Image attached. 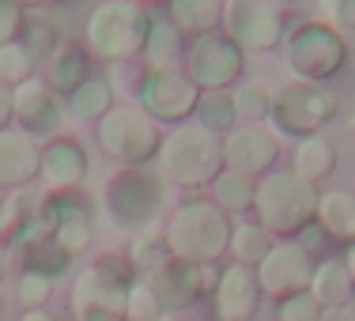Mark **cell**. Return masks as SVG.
I'll use <instances>...</instances> for the list:
<instances>
[{
    "mask_svg": "<svg viewBox=\"0 0 355 321\" xmlns=\"http://www.w3.org/2000/svg\"><path fill=\"white\" fill-rule=\"evenodd\" d=\"M151 23H155V15L144 0H103L87 12L83 46L91 57H103L110 64L140 61L148 49Z\"/></svg>",
    "mask_w": 355,
    "mask_h": 321,
    "instance_id": "obj_1",
    "label": "cell"
},
{
    "mask_svg": "<svg viewBox=\"0 0 355 321\" xmlns=\"http://www.w3.org/2000/svg\"><path fill=\"white\" fill-rule=\"evenodd\" d=\"M231 231L234 219L208 197H193L171 212L163 227V238L174 257L193 261V265H216L231 250Z\"/></svg>",
    "mask_w": 355,
    "mask_h": 321,
    "instance_id": "obj_2",
    "label": "cell"
},
{
    "mask_svg": "<svg viewBox=\"0 0 355 321\" xmlns=\"http://www.w3.org/2000/svg\"><path fill=\"white\" fill-rule=\"evenodd\" d=\"M159 174L166 185L178 189H205L227 171L223 163V137L200 129L197 121L174 125L163 137V148L155 155Z\"/></svg>",
    "mask_w": 355,
    "mask_h": 321,
    "instance_id": "obj_3",
    "label": "cell"
},
{
    "mask_svg": "<svg viewBox=\"0 0 355 321\" xmlns=\"http://www.w3.org/2000/svg\"><path fill=\"white\" fill-rule=\"evenodd\" d=\"M103 208L121 231H151L166 208V182L151 166H121L103 185Z\"/></svg>",
    "mask_w": 355,
    "mask_h": 321,
    "instance_id": "obj_4",
    "label": "cell"
},
{
    "mask_svg": "<svg viewBox=\"0 0 355 321\" xmlns=\"http://www.w3.org/2000/svg\"><path fill=\"white\" fill-rule=\"evenodd\" d=\"M318 185L302 182L295 171H272L257 178V200L253 216L272 238H291L318 216Z\"/></svg>",
    "mask_w": 355,
    "mask_h": 321,
    "instance_id": "obj_5",
    "label": "cell"
},
{
    "mask_svg": "<svg viewBox=\"0 0 355 321\" xmlns=\"http://www.w3.org/2000/svg\"><path fill=\"white\" fill-rule=\"evenodd\" d=\"M280 49H284V64L291 72V80H302V83L329 87V80H336L344 72V64H348V38L318 19L295 23Z\"/></svg>",
    "mask_w": 355,
    "mask_h": 321,
    "instance_id": "obj_6",
    "label": "cell"
},
{
    "mask_svg": "<svg viewBox=\"0 0 355 321\" xmlns=\"http://www.w3.org/2000/svg\"><path fill=\"white\" fill-rule=\"evenodd\" d=\"M340 114V103L329 87L321 83H302V80H287L284 87L272 91V121L276 137H291L295 144L306 137H321L333 125V117Z\"/></svg>",
    "mask_w": 355,
    "mask_h": 321,
    "instance_id": "obj_7",
    "label": "cell"
},
{
    "mask_svg": "<svg viewBox=\"0 0 355 321\" xmlns=\"http://www.w3.org/2000/svg\"><path fill=\"white\" fill-rule=\"evenodd\" d=\"M95 140L117 166H151L163 148V129L137 103H117L95 125Z\"/></svg>",
    "mask_w": 355,
    "mask_h": 321,
    "instance_id": "obj_8",
    "label": "cell"
},
{
    "mask_svg": "<svg viewBox=\"0 0 355 321\" xmlns=\"http://www.w3.org/2000/svg\"><path fill=\"white\" fill-rule=\"evenodd\" d=\"M132 276L117 261H95L83 272H76L72 284V314L76 321H125L129 310Z\"/></svg>",
    "mask_w": 355,
    "mask_h": 321,
    "instance_id": "obj_9",
    "label": "cell"
},
{
    "mask_svg": "<svg viewBox=\"0 0 355 321\" xmlns=\"http://www.w3.org/2000/svg\"><path fill=\"white\" fill-rule=\"evenodd\" d=\"M219 31L242 53H268V49L284 46L291 23H287V12L276 0H223Z\"/></svg>",
    "mask_w": 355,
    "mask_h": 321,
    "instance_id": "obj_10",
    "label": "cell"
},
{
    "mask_svg": "<svg viewBox=\"0 0 355 321\" xmlns=\"http://www.w3.org/2000/svg\"><path fill=\"white\" fill-rule=\"evenodd\" d=\"M132 98H137V106L151 121L174 129V125L193 121L197 103H200V87L185 76L182 64H174V69H144L140 87Z\"/></svg>",
    "mask_w": 355,
    "mask_h": 321,
    "instance_id": "obj_11",
    "label": "cell"
},
{
    "mask_svg": "<svg viewBox=\"0 0 355 321\" xmlns=\"http://www.w3.org/2000/svg\"><path fill=\"white\" fill-rule=\"evenodd\" d=\"M182 69L200 91H231L246 72V53L223 31H212V35L189 38Z\"/></svg>",
    "mask_w": 355,
    "mask_h": 321,
    "instance_id": "obj_12",
    "label": "cell"
},
{
    "mask_svg": "<svg viewBox=\"0 0 355 321\" xmlns=\"http://www.w3.org/2000/svg\"><path fill=\"white\" fill-rule=\"evenodd\" d=\"M314 268H318V261L310 257V253L302 250L299 242L280 238L272 250H268V257L261 261L257 268H253V272H257L261 295L284 302V299H291V295H299V291H310Z\"/></svg>",
    "mask_w": 355,
    "mask_h": 321,
    "instance_id": "obj_13",
    "label": "cell"
},
{
    "mask_svg": "<svg viewBox=\"0 0 355 321\" xmlns=\"http://www.w3.org/2000/svg\"><path fill=\"white\" fill-rule=\"evenodd\" d=\"M64 98L46 80H27L12 87V125L35 140H53L64 125Z\"/></svg>",
    "mask_w": 355,
    "mask_h": 321,
    "instance_id": "obj_14",
    "label": "cell"
},
{
    "mask_svg": "<svg viewBox=\"0 0 355 321\" xmlns=\"http://www.w3.org/2000/svg\"><path fill=\"white\" fill-rule=\"evenodd\" d=\"M223 163L227 171L265 178L280 163V137L268 125H234L223 137Z\"/></svg>",
    "mask_w": 355,
    "mask_h": 321,
    "instance_id": "obj_15",
    "label": "cell"
},
{
    "mask_svg": "<svg viewBox=\"0 0 355 321\" xmlns=\"http://www.w3.org/2000/svg\"><path fill=\"white\" fill-rule=\"evenodd\" d=\"M144 280H148V287L155 291L163 314H182V310H189L193 302L205 295V265L171 257L166 265L151 268Z\"/></svg>",
    "mask_w": 355,
    "mask_h": 321,
    "instance_id": "obj_16",
    "label": "cell"
},
{
    "mask_svg": "<svg viewBox=\"0 0 355 321\" xmlns=\"http://www.w3.org/2000/svg\"><path fill=\"white\" fill-rule=\"evenodd\" d=\"M42 234H49L46 212H42V193H31V185L27 189H12L0 200V238L19 253Z\"/></svg>",
    "mask_w": 355,
    "mask_h": 321,
    "instance_id": "obj_17",
    "label": "cell"
},
{
    "mask_svg": "<svg viewBox=\"0 0 355 321\" xmlns=\"http://www.w3.org/2000/svg\"><path fill=\"white\" fill-rule=\"evenodd\" d=\"M91 174V159L87 148L80 140L69 137H53L42 148V174L38 178L46 182L49 193H61V189H80Z\"/></svg>",
    "mask_w": 355,
    "mask_h": 321,
    "instance_id": "obj_18",
    "label": "cell"
},
{
    "mask_svg": "<svg viewBox=\"0 0 355 321\" xmlns=\"http://www.w3.org/2000/svg\"><path fill=\"white\" fill-rule=\"evenodd\" d=\"M42 174V144L23 129L8 125L0 132V185L4 189H27Z\"/></svg>",
    "mask_w": 355,
    "mask_h": 321,
    "instance_id": "obj_19",
    "label": "cell"
},
{
    "mask_svg": "<svg viewBox=\"0 0 355 321\" xmlns=\"http://www.w3.org/2000/svg\"><path fill=\"white\" fill-rule=\"evenodd\" d=\"M261 306V284L250 265H227L216 284V314L219 321H250Z\"/></svg>",
    "mask_w": 355,
    "mask_h": 321,
    "instance_id": "obj_20",
    "label": "cell"
},
{
    "mask_svg": "<svg viewBox=\"0 0 355 321\" xmlns=\"http://www.w3.org/2000/svg\"><path fill=\"white\" fill-rule=\"evenodd\" d=\"M91 53L83 42H61L53 53L42 61V80L57 91L61 98H69L83 80H91Z\"/></svg>",
    "mask_w": 355,
    "mask_h": 321,
    "instance_id": "obj_21",
    "label": "cell"
},
{
    "mask_svg": "<svg viewBox=\"0 0 355 321\" xmlns=\"http://www.w3.org/2000/svg\"><path fill=\"white\" fill-rule=\"evenodd\" d=\"M314 223L333 242H355V193L352 189H321Z\"/></svg>",
    "mask_w": 355,
    "mask_h": 321,
    "instance_id": "obj_22",
    "label": "cell"
},
{
    "mask_svg": "<svg viewBox=\"0 0 355 321\" xmlns=\"http://www.w3.org/2000/svg\"><path fill=\"white\" fill-rule=\"evenodd\" d=\"M166 19L182 38L212 35L223 23V0H166Z\"/></svg>",
    "mask_w": 355,
    "mask_h": 321,
    "instance_id": "obj_23",
    "label": "cell"
},
{
    "mask_svg": "<svg viewBox=\"0 0 355 321\" xmlns=\"http://www.w3.org/2000/svg\"><path fill=\"white\" fill-rule=\"evenodd\" d=\"M310 295L321 302V310H344V306H352L355 284H352L348 265H344V261H336V257H321L318 268H314V280H310Z\"/></svg>",
    "mask_w": 355,
    "mask_h": 321,
    "instance_id": "obj_24",
    "label": "cell"
},
{
    "mask_svg": "<svg viewBox=\"0 0 355 321\" xmlns=\"http://www.w3.org/2000/svg\"><path fill=\"white\" fill-rule=\"evenodd\" d=\"M291 171L299 174L302 182H310V185L325 182L329 174L336 171V148H333V140H325V137L299 140V144H295V151H291Z\"/></svg>",
    "mask_w": 355,
    "mask_h": 321,
    "instance_id": "obj_25",
    "label": "cell"
},
{
    "mask_svg": "<svg viewBox=\"0 0 355 321\" xmlns=\"http://www.w3.org/2000/svg\"><path fill=\"white\" fill-rule=\"evenodd\" d=\"M114 87H110L106 76H91V80H83L80 87L72 91L69 98H64V110L76 117V121H103V117L114 110Z\"/></svg>",
    "mask_w": 355,
    "mask_h": 321,
    "instance_id": "obj_26",
    "label": "cell"
},
{
    "mask_svg": "<svg viewBox=\"0 0 355 321\" xmlns=\"http://www.w3.org/2000/svg\"><path fill=\"white\" fill-rule=\"evenodd\" d=\"M212 200L231 219L246 216V212H253V200H257V178L239 174V171H223L212 182Z\"/></svg>",
    "mask_w": 355,
    "mask_h": 321,
    "instance_id": "obj_27",
    "label": "cell"
},
{
    "mask_svg": "<svg viewBox=\"0 0 355 321\" xmlns=\"http://www.w3.org/2000/svg\"><path fill=\"white\" fill-rule=\"evenodd\" d=\"M23 265H27V272H42L49 276V280H57V276H64L72 268V253L61 246V242L53 238V234H42V238H35L31 246H23Z\"/></svg>",
    "mask_w": 355,
    "mask_h": 321,
    "instance_id": "obj_28",
    "label": "cell"
},
{
    "mask_svg": "<svg viewBox=\"0 0 355 321\" xmlns=\"http://www.w3.org/2000/svg\"><path fill=\"white\" fill-rule=\"evenodd\" d=\"M276 246V238L265 231V227L253 219V223H246V219H239L234 223V231H231V257H234V265H250V268H257L261 261L268 257V250Z\"/></svg>",
    "mask_w": 355,
    "mask_h": 321,
    "instance_id": "obj_29",
    "label": "cell"
},
{
    "mask_svg": "<svg viewBox=\"0 0 355 321\" xmlns=\"http://www.w3.org/2000/svg\"><path fill=\"white\" fill-rule=\"evenodd\" d=\"M144 57H148V69H174V64L185 61V38L178 35V27L171 19H159L155 15Z\"/></svg>",
    "mask_w": 355,
    "mask_h": 321,
    "instance_id": "obj_30",
    "label": "cell"
},
{
    "mask_svg": "<svg viewBox=\"0 0 355 321\" xmlns=\"http://www.w3.org/2000/svg\"><path fill=\"white\" fill-rule=\"evenodd\" d=\"M193 121H197L200 129L216 132V137H227V132L239 125V114H234L231 91H200V103H197Z\"/></svg>",
    "mask_w": 355,
    "mask_h": 321,
    "instance_id": "obj_31",
    "label": "cell"
},
{
    "mask_svg": "<svg viewBox=\"0 0 355 321\" xmlns=\"http://www.w3.org/2000/svg\"><path fill=\"white\" fill-rule=\"evenodd\" d=\"M231 98L242 125H265L268 114H272V91L257 80H242L239 87H231Z\"/></svg>",
    "mask_w": 355,
    "mask_h": 321,
    "instance_id": "obj_32",
    "label": "cell"
},
{
    "mask_svg": "<svg viewBox=\"0 0 355 321\" xmlns=\"http://www.w3.org/2000/svg\"><path fill=\"white\" fill-rule=\"evenodd\" d=\"M19 42H23V46H27L35 57H38V64H42V61H46V57L53 53V49L61 46V42H64V35H61V27H57L53 15H46V12H27Z\"/></svg>",
    "mask_w": 355,
    "mask_h": 321,
    "instance_id": "obj_33",
    "label": "cell"
},
{
    "mask_svg": "<svg viewBox=\"0 0 355 321\" xmlns=\"http://www.w3.org/2000/svg\"><path fill=\"white\" fill-rule=\"evenodd\" d=\"M35 72H38V57L31 53L23 42H8V46H0V83L19 87V83L35 80Z\"/></svg>",
    "mask_w": 355,
    "mask_h": 321,
    "instance_id": "obj_34",
    "label": "cell"
},
{
    "mask_svg": "<svg viewBox=\"0 0 355 321\" xmlns=\"http://www.w3.org/2000/svg\"><path fill=\"white\" fill-rule=\"evenodd\" d=\"M129 257H132V265H137V268H144V276H148L151 268L166 265V261H171L174 253H171V246H166L163 231H159V227H151V231H140L137 238H132V250H129Z\"/></svg>",
    "mask_w": 355,
    "mask_h": 321,
    "instance_id": "obj_35",
    "label": "cell"
},
{
    "mask_svg": "<svg viewBox=\"0 0 355 321\" xmlns=\"http://www.w3.org/2000/svg\"><path fill=\"white\" fill-rule=\"evenodd\" d=\"M314 19L340 31V35H352L355 31V0H314Z\"/></svg>",
    "mask_w": 355,
    "mask_h": 321,
    "instance_id": "obj_36",
    "label": "cell"
},
{
    "mask_svg": "<svg viewBox=\"0 0 355 321\" xmlns=\"http://www.w3.org/2000/svg\"><path fill=\"white\" fill-rule=\"evenodd\" d=\"M163 318V306H159L155 291L148 287V280H132L129 287V310H125V321H159Z\"/></svg>",
    "mask_w": 355,
    "mask_h": 321,
    "instance_id": "obj_37",
    "label": "cell"
},
{
    "mask_svg": "<svg viewBox=\"0 0 355 321\" xmlns=\"http://www.w3.org/2000/svg\"><path fill=\"white\" fill-rule=\"evenodd\" d=\"M49 295H53V280L42 276V272H27V268H23V276H19V302H23V310H42L49 302Z\"/></svg>",
    "mask_w": 355,
    "mask_h": 321,
    "instance_id": "obj_38",
    "label": "cell"
},
{
    "mask_svg": "<svg viewBox=\"0 0 355 321\" xmlns=\"http://www.w3.org/2000/svg\"><path fill=\"white\" fill-rule=\"evenodd\" d=\"M321 314L325 310H321V302L310 291H299L280 302V321H321Z\"/></svg>",
    "mask_w": 355,
    "mask_h": 321,
    "instance_id": "obj_39",
    "label": "cell"
},
{
    "mask_svg": "<svg viewBox=\"0 0 355 321\" xmlns=\"http://www.w3.org/2000/svg\"><path fill=\"white\" fill-rule=\"evenodd\" d=\"M23 19H27V12H23L19 0H0V46H8V42H19Z\"/></svg>",
    "mask_w": 355,
    "mask_h": 321,
    "instance_id": "obj_40",
    "label": "cell"
},
{
    "mask_svg": "<svg viewBox=\"0 0 355 321\" xmlns=\"http://www.w3.org/2000/svg\"><path fill=\"white\" fill-rule=\"evenodd\" d=\"M12 125V87L8 83H0V132Z\"/></svg>",
    "mask_w": 355,
    "mask_h": 321,
    "instance_id": "obj_41",
    "label": "cell"
},
{
    "mask_svg": "<svg viewBox=\"0 0 355 321\" xmlns=\"http://www.w3.org/2000/svg\"><path fill=\"white\" fill-rule=\"evenodd\" d=\"M321 321H355V310H352V306H344V310H325V314H321Z\"/></svg>",
    "mask_w": 355,
    "mask_h": 321,
    "instance_id": "obj_42",
    "label": "cell"
},
{
    "mask_svg": "<svg viewBox=\"0 0 355 321\" xmlns=\"http://www.w3.org/2000/svg\"><path fill=\"white\" fill-rule=\"evenodd\" d=\"M19 4H23V12H46V8L61 4V0H19Z\"/></svg>",
    "mask_w": 355,
    "mask_h": 321,
    "instance_id": "obj_43",
    "label": "cell"
},
{
    "mask_svg": "<svg viewBox=\"0 0 355 321\" xmlns=\"http://www.w3.org/2000/svg\"><path fill=\"white\" fill-rule=\"evenodd\" d=\"M19 321H57V318L49 314L46 306H42V310H23V318H19Z\"/></svg>",
    "mask_w": 355,
    "mask_h": 321,
    "instance_id": "obj_44",
    "label": "cell"
},
{
    "mask_svg": "<svg viewBox=\"0 0 355 321\" xmlns=\"http://www.w3.org/2000/svg\"><path fill=\"white\" fill-rule=\"evenodd\" d=\"M344 265H348V272H352V284H355V242L348 246V253H344Z\"/></svg>",
    "mask_w": 355,
    "mask_h": 321,
    "instance_id": "obj_45",
    "label": "cell"
},
{
    "mask_svg": "<svg viewBox=\"0 0 355 321\" xmlns=\"http://www.w3.org/2000/svg\"><path fill=\"white\" fill-rule=\"evenodd\" d=\"M276 4H280L284 12H295V8H302V4H306V0H276Z\"/></svg>",
    "mask_w": 355,
    "mask_h": 321,
    "instance_id": "obj_46",
    "label": "cell"
},
{
    "mask_svg": "<svg viewBox=\"0 0 355 321\" xmlns=\"http://www.w3.org/2000/svg\"><path fill=\"white\" fill-rule=\"evenodd\" d=\"M4 276H8V257H4V250H0V284H4Z\"/></svg>",
    "mask_w": 355,
    "mask_h": 321,
    "instance_id": "obj_47",
    "label": "cell"
},
{
    "mask_svg": "<svg viewBox=\"0 0 355 321\" xmlns=\"http://www.w3.org/2000/svg\"><path fill=\"white\" fill-rule=\"evenodd\" d=\"M159 321H178V314H163V318H159Z\"/></svg>",
    "mask_w": 355,
    "mask_h": 321,
    "instance_id": "obj_48",
    "label": "cell"
},
{
    "mask_svg": "<svg viewBox=\"0 0 355 321\" xmlns=\"http://www.w3.org/2000/svg\"><path fill=\"white\" fill-rule=\"evenodd\" d=\"M144 4H166V0H144Z\"/></svg>",
    "mask_w": 355,
    "mask_h": 321,
    "instance_id": "obj_49",
    "label": "cell"
},
{
    "mask_svg": "<svg viewBox=\"0 0 355 321\" xmlns=\"http://www.w3.org/2000/svg\"><path fill=\"white\" fill-rule=\"evenodd\" d=\"M348 125H352V129H355V114H352V117H348Z\"/></svg>",
    "mask_w": 355,
    "mask_h": 321,
    "instance_id": "obj_50",
    "label": "cell"
},
{
    "mask_svg": "<svg viewBox=\"0 0 355 321\" xmlns=\"http://www.w3.org/2000/svg\"><path fill=\"white\" fill-rule=\"evenodd\" d=\"M0 314H4V299H0Z\"/></svg>",
    "mask_w": 355,
    "mask_h": 321,
    "instance_id": "obj_51",
    "label": "cell"
}]
</instances>
